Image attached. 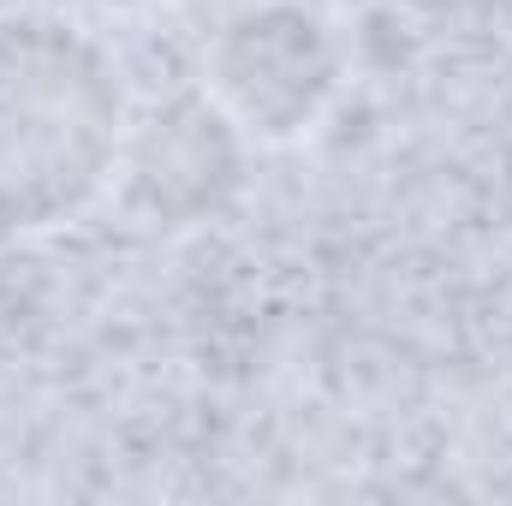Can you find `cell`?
Wrapping results in <instances>:
<instances>
[{"label": "cell", "instance_id": "1", "mask_svg": "<svg viewBox=\"0 0 512 506\" xmlns=\"http://www.w3.org/2000/svg\"><path fill=\"white\" fill-rule=\"evenodd\" d=\"M108 66L60 24L0 36V215L18 143V227L72 209L108 161Z\"/></svg>", "mask_w": 512, "mask_h": 506}]
</instances>
